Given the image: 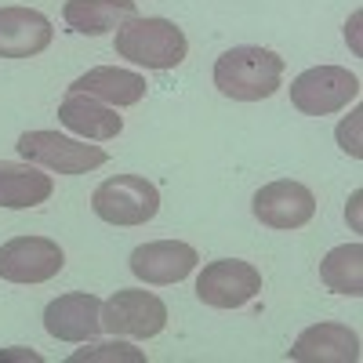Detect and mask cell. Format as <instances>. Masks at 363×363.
Wrapping results in <instances>:
<instances>
[{
  "label": "cell",
  "mask_w": 363,
  "mask_h": 363,
  "mask_svg": "<svg viewBox=\"0 0 363 363\" xmlns=\"http://www.w3.org/2000/svg\"><path fill=\"white\" fill-rule=\"evenodd\" d=\"M284 58L269 48L240 44L215 62V87L236 102H262L280 91Z\"/></svg>",
  "instance_id": "6da1fadb"
},
{
  "label": "cell",
  "mask_w": 363,
  "mask_h": 363,
  "mask_svg": "<svg viewBox=\"0 0 363 363\" xmlns=\"http://www.w3.org/2000/svg\"><path fill=\"white\" fill-rule=\"evenodd\" d=\"M116 55L145 69H174L186 62L189 40L171 18H128L116 29Z\"/></svg>",
  "instance_id": "7a4b0ae2"
},
{
  "label": "cell",
  "mask_w": 363,
  "mask_h": 363,
  "mask_svg": "<svg viewBox=\"0 0 363 363\" xmlns=\"http://www.w3.org/2000/svg\"><path fill=\"white\" fill-rule=\"evenodd\" d=\"M91 211L109 225H145L160 211V189L142 174H113L91 193Z\"/></svg>",
  "instance_id": "3957f363"
},
{
  "label": "cell",
  "mask_w": 363,
  "mask_h": 363,
  "mask_svg": "<svg viewBox=\"0 0 363 363\" xmlns=\"http://www.w3.org/2000/svg\"><path fill=\"white\" fill-rule=\"evenodd\" d=\"M15 149L22 160L48 167L55 174H87L109 160L102 145H87V138H69L58 131H26L18 135Z\"/></svg>",
  "instance_id": "277c9868"
},
{
  "label": "cell",
  "mask_w": 363,
  "mask_h": 363,
  "mask_svg": "<svg viewBox=\"0 0 363 363\" xmlns=\"http://www.w3.org/2000/svg\"><path fill=\"white\" fill-rule=\"evenodd\" d=\"M356 95H359V80L342 66H313L291 84V102L306 116H330L345 109Z\"/></svg>",
  "instance_id": "5b68a950"
},
{
  "label": "cell",
  "mask_w": 363,
  "mask_h": 363,
  "mask_svg": "<svg viewBox=\"0 0 363 363\" xmlns=\"http://www.w3.org/2000/svg\"><path fill=\"white\" fill-rule=\"evenodd\" d=\"M262 294V272L251 262L218 258L196 277V298L211 309H240Z\"/></svg>",
  "instance_id": "8992f818"
},
{
  "label": "cell",
  "mask_w": 363,
  "mask_h": 363,
  "mask_svg": "<svg viewBox=\"0 0 363 363\" xmlns=\"http://www.w3.org/2000/svg\"><path fill=\"white\" fill-rule=\"evenodd\" d=\"M66 265L62 247L48 236H15L0 244V280L8 284H48Z\"/></svg>",
  "instance_id": "52a82bcc"
},
{
  "label": "cell",
  "mask_w": 363,
  "mask_h": 363,
  "mask_svg": "<svg viewBox=\"0 0 363 363\" xmlns=\"http://www.w3.org/2000/svg\"><path fill=\"white\" fill-rule=\"evenodd\" d=\"M167 323V306L153 291H116L102 301V330L120 338H157Z\"/></svg>",
  "instance_id": "ba28073f"
},
{
  "label": "cell",
  "mask_w": 363,
  "mask_h": 363,
  "mask_svg": "<svg viewBox=\"0 0 363 363\" xmlns=\"http://www.w3.org/2000/svg\"><path fill=\"white\" fill-rule=\"evenodd\" d=\"M251 211L255 218L269 229H301L306 222H313L316 215V196L309 186H301V182H269L262 186L251 200Z\"/></svg>",
  "instance_id": "9c48e42d"
},
{
  "label": "cell",
  "mask_w": 363,
  "mask_h": 363,
  "mask_svg": "<svg viewBox=\"0 0 363 363\" xmlns=\"http://www.w3.org/2000/svg\"><path fill=\"white\" fill-rule=\"evenodd\" d=\"M196 262H200L196 247L182 244V240H153V244H142L131 251V272L149 287L186 280L196 269Z\"/></svg>",
  "instance_id": "30bf717a"
},
{
  "label": "cell",
  "mask_w": 363,
  "mask_h": 363,
  "mask_svg": "<svg viewBox=\"0 0 363 363\" xmlns=\"http://www.w3.org/2000/svg\"><path fill=\"white\" fill-rule=\"evenodd\" d=\"M44 330L58 342H91L102 335V301L87 291H73L48 301Z\"/></svg>",
  "instance_id": "8fae6325"
},
{
  "label": "cell",
  "mask_w": 363,
  "mask_h": 363,
  "mask_svg": "<svg viewBox=\"0 0 363 363\" xmlns=\"http://www.w3.org/2000/svg\"><path fill=\"white\" fill-rule=\"evenodd\" d=\"M291 359L298 363H356L359 335L345 323H313L291 345Z\"/></svg>",
  "instance_id": "7c38bea8"
},
{
  "label": "cell",
  "mask_w": 363,
  "mask_h": 363,
  "mask_svg": "<svg viewBox=\"0 0 363 363\" xmlns=\"http://www.w3.org/2000/svg\"><path fill=\"white\" fill-rule=\"evenodd\" d=\"M51 44V22L33 8H0V58H33Z\"/></svg>",
  "instance_id": "4fadbf2b"
},
{
  "label": "cell",
  "mask_w": 363,
  "mask_h": 363,
  "mask_svg": "<svg viewBox=\"0 0 363 363\" xmlns=\"http://www.w3.org/2000/svg\"><path fill=\"white\" fill-rule=\"evenodd\" d=\"M58 124L69 128L80 138H87V142H109L120 135L124 120L116 116L113 106L91 99V95H80V91H69L62 99V106H58Z\"/></svg>",
  "instance_id": "5bb4252c"
},
{
  "label": "cell",
  "mask_w": 363,
  "mask_h": 363,
  "mask_svg": "<svg viewBox=\"0 0 363 363\" xmlns=\"http://www.w3.org/2000/svg\"><path fill=\"white\" fill-rule=\"evenodd\" d=\"M145 87H149L145 77H138L131 69H116V66H95L69 84V91L91 95L106 106H138L145 99Z\"/></svg>",
  "instance_id": "9a60e30c"
},
{
  "label": "cell",
  "mask_w": 363,
  "mask_h": 363,
  "mask_svg": "<svg viewBox=\"0 0 363 363\" xmlns=\"http://www.w3.org/2000/svg\"><path fill=\"white\" fill-rule=\"evenodd\" d=\"M51 189H55L51 174L37 171V164L0 160V207H11V211L37 207L51 196Z\"/></svg>",
  "instance_id": "2e32d148"
},
{
  "label": "cell",
  "mask_w": 363,
  "mask_h": 363,
  "mask_svg": "<svg viewBox=\"0 0 363 363\" xmlns=\"http://www.w3.org/2000/svg\"><path fill=\"white\" fill-rule=\"evenodd\" d=\"M62 18L73 33L102 37L109 29H120L128 18H135V0H66Z\"/></svg>",
  "instance_id": "e0dca14e"
},
{
  "label": "cell",
  "mask_w": 363,
  "mask_h": 363,
  "mask_svg": "<svg viewBox=\"0 0 363 363\" xmlns=\"http://www.w3.org/2000/svg\"><path fill=\"white\" fill-rule=\"evenodd\" d=\"M320 280L335 294L359 298L363 294V247L342 244L335 251H327V258L320 262Z\"/></svg>",
  "instance_id": "ac0fdd59"
},
{
  "label": "cell",
  "mask_w": 363,
  "mask_h": 363,
  "mask_svg": "<svg viewBox=\"0 0 363 363\" xmlns=\"http://www.w3.org/2000/svg\"><path fill=\"white\" fill-rule=\"evenodd\" d=\"M69 363H145V352L128 342H106L95 349H80L69 356Z\"/></svg>",
  "instance_id": "d6986e66"
},
{
  "label": "cell",
  "mask_w": 363,
  "mask_h": 363,
  "mask_svg": "<svg viewBox=\"0 0 363 363\" xmlns=\"http://www.w3.org/2000/svg\"><path fill=\"white\" fill-rule=\"evenodd\" d=\"M359 124H363V109H352L342 124H338V142H342V149L352 157V160H359L363 157V145H359Z\"/></svg>",
  "instance_id": "ffe728a7"
}]
</instances>
